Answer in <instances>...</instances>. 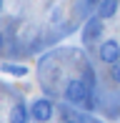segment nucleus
<instances>
[{"label":"nucleus","instance_id":"obj_1","mask_svg":"<svg viewBox=\"0 0 120 123\" xmlns=\"http://www.w3.org/2000/svg\"><path fill=\"white\" fill-rule=\"evenodd\" d=\"M65 100L70 105H85V108H90L93 105V91L83 78H70L68 86H65Z\"/></svg>","mask_w":120,"mask_h":123},{"label":"nucleus","instance_id":"obj_10","mask_svg":"<svg viewBox=\"0 0 120 123\" xmlns=\"http://www.w3.org/2000/svg\"><path fill=\"white\" fill-rule=\"evenodd\" d=\"M98 3H100V0H88V5H98Z\"/></svg>","mask_w":120,"mask_h":123},{"label":"nucleus","instance_id":"obj_6","mask_svg":"<svg viewBox=\"0 0 120 123\" xmlns=\"http://www.w3.org/2000/svg\"><path fill=\"white\" fill-rule=\"evenodd\" d=\"M118 5H120V0H100V3H98V15H100L103 20L115 18L118 15Z\"/></svg>","mask_w":120,"mask_h":123},{"label":"nucleus","instance_id":"obj_11","mask_svg":"<svg viewBox=\"0 0 120 123\" xmlns=\"http://www.w3.org/2000/svg\"><path fill=\"white\" fill-rule=\"evenodd\" d=\"M63 123H78V121H73V118H68V121H63Z\"/></svg>","mask_w":120,"mask_h":123},{"label":"nucleus","instance_id":"obj_3","mask_svg":"<svg viewBox=\"0 0 120 123\" xmlns=\"http://www.w3.org/2000/svg\"><path fill=\"white\" fill-rule=\"evenodd\" d=\"M53 113H55V105H53V100H48V98H35L30 103V121L48 123L53 118Z\"/></svg>","mask_w":120,"mask_h":123},{"label":"nucleus","instance_id":"obj_8","mask_svg":"<svg viewBox=\"0 0 120 123\" xmlns=\"http://www.w3.org/2000/svg\"><path fill=\"white\" fill-rule=\"evenodd\" d=\"M110 80L120 86V60H115V63L110 65Z\"/></svg>","mask_w":120,"mask_h":123},{"label":"nucleus","instance_id":"obj_7","mask_svg":"<svg viewBox=\"0 0 120 123\" xmlns=\"http://www.w3.org/2000/svg\"><path fill=\"white\" fill-rule=\"evenodd\" d=\"M0 70L8 73V75H15V78L28 75V65H23V63H3V65H0Z\"/></svg>","mask_w":120,"mask_h":123},{"label":"nucleus","instance_id":"obj_5","mask_svg":"<svg viewBox=\"0 0 120 123\" xmlns=\"http://www.w3.org/2000/svg\"><path fill=\"white\" fill-rule=\"evenodd\" d=\"M30 121V105H25L23 100L10 108V116H8V123H28Z\"/></svg>","mask_w":120,"mask_h":123},{"label":"nucleus","instance_id":"obj_9","mask_svg":"<svg viewBox=\"0 0 120 123\" xmlns=\"http://www.w3.org/2000/svg\"><path fill=\"white\" fill-rule=\"evenodd\" d=\"M3 50H5V33L0 30V53H3Z\"/></svg>","mask_w":120,"mask_h":123},{"label":"nucleus","instance_id":"obj_4","mask_svg":"<svg viewBox=\"0 0 120 123\" xmlns=\"http://www.w3.org/2000/svg\"><path fill=\"white\" fill-rule=\"evenodd\" d=\"M98 58L103 60V63L113 65L115 60H120V43L115 38H108V40L100 43V48H98Z\"/></svg>","mask_w":120,"mask_h":123},{"label":"nucleus","instance_id":"obj_12","mask_svg":"<svg viewBox=\"0 0 120 123\" xmlns=\"http://www.w3.org/2000/svg\"><path fill=\"white\" fill-rule=\"evenodd\" d=\"M0 13H3V0H0Z\"/></svg>","mask_w":120,"mask_h":123},{"label":"nucleus","instance_id":"obj_2","mask_svg":"<svg viewBox=\"0 0 120 123\" xmlns=\"http://www.w3.org/2000/svg\"><path fill=\"white\" fill-rule=\"evenodd\" d=\"M103 30H105V23H103V18L100 15H90L88 18V23L83 25V33H80V40H83V45H95L98 40L103 38Z\"/></svg>","mask_w":120,"mask_h":123}]
</instances>
